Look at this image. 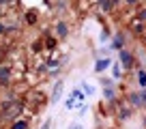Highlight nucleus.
<instances>
[{
    "label": "nucleus",
    "instance_id": "nucleus-6",
    "mask_svg": "<svg viewBox=\"0 0 146 129\" xmlns=\"http://www.w3.org/2000/svg\"><path fill=\"white\" fill-rule=\"evenodd\" d=\"M58 32H60V35H62V37H64V35H67V28H64V24H60V26H58Z\"/></svg>",
    "mask_w": 146,
    "mask_h": 129
},
{
    "label": "nucleus",
    "instance_id": "nucleus-7",
    "mask_svg": "<svg viewBox=\"0 0 146 129\" xmlns=\"http://www.w3.org/2000/svg\"><path fill=\"white\" fill-rule=\"evenodd\" d=\"M69 129H82V125H78V123H73V125H71V127H69Z\"/></svg>",
    "mask_w": 146,
    "mask_h": 129
},
{
    "label": "nucleus",
    "instance_id": "nucleus-8",
    "mask_svg": "<svg viewBox=\"0 0 146 129\" xmlns=\"http://www.w3.org/2000/svg\"><path fill=\"white\" fill-rule=\"evenodd\" d=\"M41 129H50V123H45V125H43V127Z\"/></svg>",
    "mask_w": 146,
    "mask_h": 129
},
{
    "label": "nucleus",
    "instance_id": "nucleus-9",
    "mask_svg": "<svg viewBox=\"0 0 146 129\" xmlns=\"http://www.w3.org/2000/svg\"><path fill=\"white\" fill-rule=\"evenodd\" d=\"M142 99H144V103H146V90H144V92H142Z\"/></svg>",
    "mask_w": 146,
    "mask_h": 129
},
{
    "label": "nucleus",
    "instance_id": "nucleus-3",
    "mask_svg": "<svg viewBox=\"0 0 146 129\" xmlns=\"http://www.w3.org/2000/svg\"><path fill=\"white\" fill-rule=\"evenodd\" d=\"M60 90H62V82H58L54 86V99H52V101H58V97H60Z\"/></svg>",
    "mask_w": 146,
    "mask_h": 129
},
{
    "label": "nucleus",
    "instance_id": "nucleus-2",
    "mask_svg": "<svg viewBox=\"0 0 146 129\" xmlns=\"http://www.w3.org/2000/svg\"><path fill=\"white\" fill-rule=\"evenodd\" d=\"M108 64H110V60H108V58L99 60V63L95 64V71H103V69H108Z\"/></svg>",
    "mask_w": 146,
    "mask_h": 129
},
{
    "label": "nucleus",
    "instance_id": "nucleus-5",
    "mask_svg": "<svg viewBox=\"0 0 146 129\" xmlns=\"http://www.w3.org/2000/svg\"><path fill=\"white\" fill-rule=\"evenodd\" d=\"M140 86L146 88V71H140Z\"/></svg>",
    "mask_w": 146,
    "mask_h": 129
},
{
    "label": "nucleus",
    "instance_id": "nucleus-1",
    "mask_svg": "<svg viewBox=\"0 0 146 129\" xmlns=\"http://www.w3.org/2000/svg\"><path fill=\"white\" fill-rule=\"evenodd\" d=\"M112 50H123V35H116V39L112 41Z\"/></svg>",
    "mask_w": 146,
    "mask_h": 129
},
{
    "label": "nucleus",
    "instance_id": "nucleus-4",
    "mask_svg": "<svg viewBox=\"0 0 146 129\" xmlns=\"http://www.w3.org/2000/svg\"><path fill=\"white\" fill-rule=\"evenodd\" d=\"M120 58H123V63H125V67H131V64H129V63H131V56H129V54H127V52H123V54H120Z\"/></svg>",
    "mask_w": 146,
    "mask_h": 129
}]
</instances>
